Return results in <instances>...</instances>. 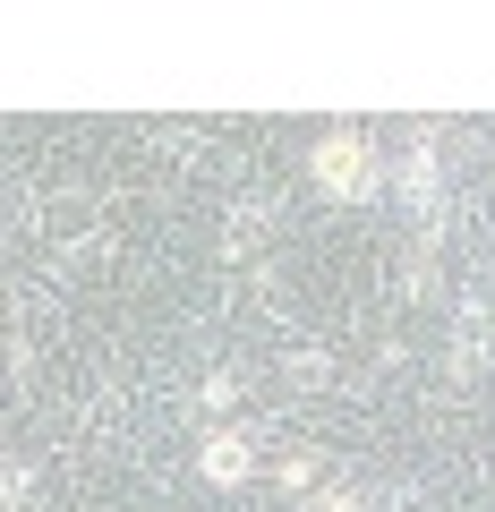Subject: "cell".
<instances>
[{
	"label": "cell",
	"mask_w": 495,
	"mask_h": 512,
	"mask_svg": "<svg viewBox=\"0 0 495 512\" xmlns=\"http://www.w3.org/2000/svg\"><path fill=\"white\" fill-rule=\"evenodd\" d=\"M316 180L325 188H359V146H350V137H325V146H316Z\"/></svg>",
	"instance_id": "1"
},
{
	"label": "cell",
	"mask_w": 495,
	"mask_h": 512,
	"mask_svg": "<svg viewBox=\"0 0 495 512\" xmlns=\"http://www.w3.org/2000/svg\"><path fill=\"white\" fill-rule=\"evenodd\" d=\"M205 470H214V478H248V444H239V436H214V444H205Z\"/></svg>",
	"instance_id": "2"
}]
</instances>
